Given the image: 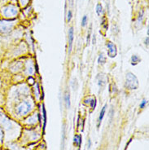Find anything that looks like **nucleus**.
Segmentation results:
<instances>
[{"label":"nucleus","mask_w":149,"mask_h":150,"mask_svg":"<svg viewBox=\"0 0 149 150\" xmlns=\"http://www.w3.org/2000/svg\"><path fill=\"white\" fill-rule=\"evenodd\" d=\"M106 108H107V105H105L102 109H101L100 113V117H99V120H98V127H100V125L101 122L103 120V118H104V117H105V112H106Z\"/></svg>","instance_id":"7ed1b4c3"},{"label":"nucleus","mask_w":149,"mask_h":150,"mask_svg":"<svg viewBox=\"0 0 149 150\" xmlns=\"http://www.w3.org/2000/svg\"><path fill=\"white\" fill-rule=\"evenodd\" d=\"M147 105H148V100H143L140 103L139 108H140V109H143V108H145V106Z\"/></svg>","instance_id":"9b49d317"},{"label":"nucleus","mask_w":149,"mask_h":150,"mask_svg":"<svg viewBox=\"0 0 149 150\" xmlns=\"http://www.w3.org/2000/svg\"><path fill=\"white\" fill-rule=\"evenodd\" d=\"M88 143H89V144H88V148H90V145H91V141H90V140L89 139V141H88Z\"/></svg>","instance_id":"a211bd4d"},{"label":"nucleus","mask_w":149,"mask_h":150,"mask_svg":"<svg viewBox=\"0 0 149 150\" xmlns=\"http://www.w3.org/2000/svg\"><path fill=\"white\" fill-rule=\"evenodd\" d=\"M73 143L77 147L81 146V144H82V135H76L73 138Z\"/></svg>","instance_id":"20e7f679"},{"label":"nucleus","mask_w":149,"mask_h":150,"mask_svg":"<svg viewBox=\"0 0 149 150\" xmlns=\"http://www.w3.org/2000/svg\"><path fill=\"white\" fill-rule=\"evenodd\" d=\"M28 82H29V84L33 85V84H34V79H32V78H30V79H28Z\"/></svg>","instance_id":"2eb2a0df"},{"label":"nucleus","mask_w":149,"mask_h":150,"mask_svg":"<svg viewBox=\"0 0 149 150\" xmlns=\"http://www.w3.org/2000/svg\"><path fill=\"white\" fill-rule=\"evenodd\" d=\"M87 22H88V17H87V16L85 15L82 19V27L86 26Z\"/></svg>","instance_id":"9d476101"},{"label":"nucleus","mask_w":149,"mask_h":150,"mask_svg":"<svg viewBox=\"0 0 149 150\" xmlns=\"http://www.w3.org/2000/svg\"><path fill=\"white\" fill-rule=\"evenodd\" d=\"M140 61V59H139V57L138 56H136V55H134L131 57V64H133V65H135V64H137Z\"/></svg>","instance_id":"0eeeda50"},{"label":"nucleus","mask_w":149,"mask_h":150,"mask_svg":"<svg viewBox=\"0 0 149 150\" xmlns=\"http://www.w3.org/2000/svg\"><path fill=\"white\" fill-rule=\"evenodd\" d=\"M4 131H3V129L0 127V143L3 142V140H4Z\"/></svg>","instance_id":"4468645a"},{"label":"nucleus","mask_w":149,"mask_h":150,"mask_svg":"<svg viewBox=\"0 0 149 150\" xmlns=\"http://www.w3.org/2000/svg\"><path fill=\"white\" fill-rule=\"evenodd\" d=\"M42 113H43V130L45 131L46 125H47V111H46L44 105H42Z\"/></svg>","instance_id":"423d86ee"},{"label":"nucleus","mask_w":149,"mask_h":150,"mask_svg":"<svg viewBox=\"0 0 149 150\" xmlns=\"http://www.w3.org/2000/svg\"><path fill=\"white\" fill-rule=\"evenodd\" d=\"M96 12L98 16H100L101 14H102V12H103V7H102V5H101L100 4H97Z\"/></svg>","instance_id":"1a4fd4ad"},{"label":"nucleus","mask_w":149,"mask_h":150,"mask_svg":"<svg viewBox=\"0 0 149 150\" xmlns=\"http://www.w3.org/2000/svg\"><path fill=\"white\" fill-rule=\"evenodd\" d=\"M95 106H96V100H95V98L93 99L91 102H90V107H91V109H95Z\"/></svg>","instance_id":"f8f14e48"},{"label":"nucleus","mask_w":149,"mask_h":150,"mask_svg":"<svg viewBox=\"0 0 149 150\" xmlns=\"http://www.w3.org/2000/svg\"><path fill=\"white\" fill-rule=\"evenodd\" d=\"M90 38V33H89V34H88V35H87V38H86V42H87V44H89Z\"/></svg>","instance_id":"dca6fc26"},{"label":"nucleus","mask_w":149,"mask_h":150,"mask_svg":"<svg viewBox=\"0 0 149 150\" xmlns=\"http://www.w3.org/2000/svg\"><path fill=\"white\" fill-rule=\"evenodd\" d=\"M73 38H74V31L73 28L71 27L68 30V52H71L72 47H73Z\"/></svg>","instance_id":"f03ea898"},{"label":"nucleus","mask_w":149,"mask_h":150,"mask_svg":"<svg viewBox=\"0 0 149 150\" xmlns=\"http://www.w3.org/2000/svg\"><path fill=\"white\" fill-rule=\"evenodd\" d=\"M145 44L147 46L148 45V37H147V38H146V40H145Z\"/></svg>","instance_id":"f3484780"},{"label":"nucleus","mask_w":149,"mask_h":150,"mask_svg":"<svg viewBox=\"0 0 149 150\" xmlns=\"http://www.w3.org/2000/svg\"><path fill=\"white\" fill-rule=\"evenodd\" d=\"M105 62H106V58H105V56L103 55V54H100V56H99V58H98V63L100 64H105Z\"/></svg>","instance_id":"6e6552de"},{"label":"nucleus","mask_w":149,"mask_h":150,"mask_svg":"<svg viewBox=\"0 0 149 150\" xmlns=\"http://www.w3.org/2000/svg\"><path fill=\"white\" fill-rule=\"evenodd\" d=\"M73 17V13H72V11H68V15H67V21L68 22H69L71 21V19Z\"/></svg>","instance_id":"ddd939ff"},{"label":"nucleus","mask_w":149,"mask_h":150,"mask_svg":"<svg viewBox=\"0 0 149 150\" xmlns=\"http://www.w3.org/2000/svg\"><path fill=\"white\" fill-rule=\"evenodd\" d=\"M107 47H108V56L111 58H114L117 56V47L112 42L108 41L107 42Z\"/></svg>","instance_id":"f257e3e1"},{"label":"nucleus","mask_w":149,"mask_h":150,"mask_svg":"<svg viewBox=\"0 0 149 150\" xmlns=\"http://www.w3.org/2000/svg\"><path fill=\"white\" fill-rule=\"evenodd\" d=\"M64 101H65V105L67 109H69L71 106V102H70V94L69 92L66 91V93L64 95Z\"/></svg>","instance_id":"39448f33"}]
</instances>
